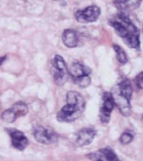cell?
<instances>
[{"instance_id":"obj_1","label":"cell","mask_w":143,"mask_h":161,"mask_svg":"<svg viewBox=\"0 0 143 161\" xmlns=\"http://www.w3.org/2000/svg\"><path fill=\"white\" fill-rule=\"evenodd\" d=\"M108 24L114 28L116 34L127 46L133 49H140V31L126 13L119 12L114 14L109 18Z\"/></svg>"},{"instance_id":"obj_2","label":"cell","mask_w":143,"mask_h":161,"mask_svg":"<svg viewBox=\"0 0 143 161\" xmlns=\"http://www.w3.org/2000/svg\"><path fill=\"white\" fill-rule=\"evenodd\" d=\"M86 106V102L79 92L69 91L66 95V104L58 111L57 120L61 123H72L82 117Z\"/></svg>"},{"instance_id":"obj_3","label":"cell","mask_w":143,"mask_h":161,"mask_svg":"<svg viewBox=\"0 0 143 161\" xmlns=\"http://www.w3.org/2000/svg\"><path fill=\"white\" fill-rule=\"evenodd\" d=\"M112 96L115 103V106L119 109L120 113L128 117L131 114V96H133V85L130 80L122 78L112 90Z\"/></svg>"},{"instance_id":"obj_4","label":"cell","mask_w":143,"mask_h":161,"mask_svg":"<svg viewBox=\"0 0 143 161\" xmlns=\"http://www.w3.org/2000/svg\"><path fill=\"white\" fill-rule=\"evenodd\" d=\"M69 76L79 88H87L91 84V69L79 61H75L70 67Z\"/></svg>"},{"instance_id":"obj_5","label":"cell","mask_w":143,"mask_h":161,"mask_svg":"<svg viewBox=\"0 0 143 161\" xmlns=\"http://www.w3.org/2000/svg\"><path fill=\"white\" fill-rule=\"evenodd\" d=\"M50 71H51L52 80H54L56 85L62 86L66 83V80L69 78V69L66 67L64 58L58 54H56L55 56L52 57Z\"/></svg>"},{"instance_id":"obj_6","label":"cell","mask_w":143,"mask_h":161,"mask_svg":"<svg viewBox=\"0 0 143 161\" xmlns=\"http://www.w3.org/2000/svg\"><path fill=\"white\" fill-rule=\"evenodd\" d=\"M33 134H34L35 140L42 144V145H51V144H55L56 141L58 140V134L51 127H47L43 125L35 126Z\"/></svg>"},{"instance_id":"obj_7","label":"cell","mask_w":143,"mask_h":161,"mask_svg":"<svg viewBox=\"0 0 143 161\" xmlns=\"http://www.w3.org/2000/svg\"><path fill=\"white\" fill-rule=\"evenodd\" d=\"M29 112V108L24 102H16L9 109L5 110L1 114V119L5 123H14L20 117H24Z\"/></svg>"},{"instance_id":"obj_8","label":"cell","mask_w":143,"mask_h":161,"mask_svg":"<svg viewBox=\"0 0 143 161\" xmlns=\"http://www.w3.org/2000/svg\"><path fill=\"white\" fill-rule=\"evenodd\" d=\"M100 13H101V9L99 6L91 5V6L85 7L84 9L76 11L75 18L79 24H91V22H95L99 19Z\"/></svg>"},{"instance_id":"obj_9","label":"cell","mask_w":143,"mask_h":161,"mask_svg":"<svg viewBox=\"0 0 143 161\" xmlns=\"http://www.w3.org/2000/svg\"><path fill=\"white\" fill-rule=\"evenodd\" d=\"M115 106L113 96L111 92H105L103 96V103L100 106L99 119L101 124H108L111 119V114L113 112V109Z\"/></svg>"},{"instance_id":"obj_10","label":"cell","mask_w":143,"mask_h":161,"mask_svg":"<svg viewBox=\"0 0 143 161\" xmlns=\"http://www.w3.org/2000/svg\"><path fill=\"white\" fill-rule=\"evenodd\" d=\"M6 131H7V133L11 137L13 147L15 149H19V151H24V148L29 144L28 138L24 136V133L15 129H6Z\"/></svg>"},{"instance_id":"obj_11","label":"cell","mask_w":143,"mask_h":161,"mask_svg":"<svg viewBox=\"0 0 143 161\" xmlns=\"http://www.w3.org/2000/svg\"><path fill=\"white\" fill-rule=\"evenodd\" d=\"M95 136H97V130L95 129H92V127L82 129L76 133V144L79 147L87 146L94 140Z\"/></svg>"},{"instance_id":"obj_12","label":"cell","mask_w":143,"mask_h":161,"mask_svg":"<svg viewBox=\"0 0 143 161\" xmlns=\"http://www.w3.org/2000/svg\"><path fill=\"white\" fill-rule=\"evenodd\" d=\"M88 160H94V161H118L119 158L114 153V151L109 147H105L101 148L97 152L87 154Z\"/></svg>"},{"instance_id":"obj_13","label":"cell","mask_w":143,"mask_h":161,"mask_svg":"<svg viewBox=\"0 0 143 161\" xmlns=\"http://www.w3.org/2000/svg\"><path fill=\"white\" fill-rule=\"evenodd\" d=\"M142 0H113V5L120 12H129L135 11L141 6Z\"/></svg>"},{"instance_id":"obj_14","label":"cell","mask_w":143,"mask_h":161,"mask_svg":"<svg viewBox=\"0 0 143 161\" xmlns=\"http://www.w3.org/2000/svg\"><path fill=\"white\" fill-rule=\"evenodd\" d=\"M62 41L65 47L68 48H75L79 43V36L78 33L73 29H65L62 34Z\"/></svg>"},{"instance_id":"obj_15","label":"cell","mask_w":143,"mask_h":161,"mask_svg":"<svg viewBox=\"0 0 143 161\" xmlns=\"http://www.w3.org/2000/svg\"><path fill=\"white\" fill-rule=\"evenodd\" d=\"M113 49H114V52H115L116 60L119 61L120 64H126L128 62V56H127V54H126V52L120 47L119 44H116V43L113 44Z\"/></svg>"},{"instance_id":"obj_16","label":"cell","mask_w":143,"mask_h":161,"mask_svg":"<svg viewBox=\"0 0 143 161\" xmlns=\"http://www.w3.org/2000/svg\"><path fill=\"white\" fill-rule=\"evenodd\" d=\"M134 139V133L127 130V131H124V132L121 134V137H120V142L122 144V145H128V144H130L131 141Z\"/></svg>"},{"instance_id":"obj_17","label":"cell","mask_w":143,"mask_h":161,"mask_svg":"<svg viewBox=\"0 0 143 161\" xmlns=\"http://www.w3.org/2000/svg\"><path fill=\"white\" fill-rule=\"evenodd\" d=\"M135 84L139 89L143 90V71H141V73L135 77Z\"/></svg>"},{"instance_id":"obj_18","label":"cell","mask_w":143,"mask_h":161,"mask_svg":"<svg viewBox=\"0 0 143 161\" xmlns=\"http://www.w3.org/2000/svg\"><path fill=\"white\" fill-rule=\"evenodd\" d=\"M5 60H6V56H3L1 58H0V65H1V63H3V62H4Z\"/></svg>"}]
</instances>
